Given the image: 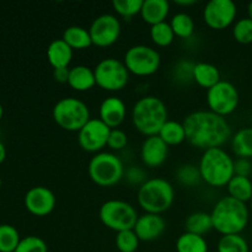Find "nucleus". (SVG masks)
I'll return each instance as SVG.
<instances>
[{"mask_svg":"<svg viewBox=\"0 0 252 252\" xmlns=\"http://www.w3.org/2000/svg\"><path fill=\"white\" fill-rule=\"evenodd\" d=\"M62 39L69 44L73 49H85L93 44L89 30L81 26H69L64 30Z\"/></svg>","mask_w":252,"mask_h":252,"instance_id":"nucleus-23","label":"nucleus"},{"mask_svg":"<svg viewBox=\"0 0 252 252\" xmlns=\"http://www.w3.org/2000/svg\"><path fill=\"white\" fill-rule=\"evenodd\" d=\"M213 229L221 235L240 234L248 226L249 208L246 203L230 196L219 199L211 212Z\"/></svg>","mask_w":252,"mask_h":252,"instance_id":"nucleus-2","label":"nucleus"},{"mask_svg":"<svg viewBox=\"0 0 252 252\" xmlns=\"http://www.w3.org/2000/svg\"><path fill=\"white\" fill-rule=\"evenodd\" d=\"M158 135L167 145H179L186 140V130H185L184 123L172 120H167L164 123Z\"/></svg>","mask_w":252,"mask_h":252,"instance_id":"nucleus-27","label":"nucleus"},{"mask_svg":"<svg viewBox=\"0 0 252 252\" xmlns=\"http://www.w3.org/2000/svg\"><path fill=\"white\" fill-rule=\"evenodd\" d=\"M20 234L10 224H0V252H15L19 245Z\"/></svg>","mask_w":252,"mask_h":252,"instance_id":"nucleus-30","label":"nucleus"},{"mask_svg":"<svg viewBox=\"0 0 252 252\" xmlns=\"http://www.w3.org/2000/svg\"><path fill=\"white\" fill-rule=\"evenodd\" d=\"M122 26L117 16L102 14L94 19L89 27L93 44L97 47H110L118 41Z\"/></svg>","mask_w":252,"mask_h":252,"instance_id":"nucleus-12","label":"nucleus"},{"mask_svg":"<svg viewBox=\"0 0 252 252\" xmlns=\"http://www.w3.org/2000/svg\"><path fill=\"white\" fill-rule=\"evenodd\" d=\"M127 176L128 180H129L130 182H133V184H138V182H142L143 184V182H145L144 172H143L139 167L132 166L130 169H128Z\"/></svg>","mask_w":252,"mask_h":252,"instance_id":"nucleus-40","label":"nucleus"},{"mask_svg":"<svg viewBox=\"0 0 252 252\" xmlns=\"http://www.w3.org/2000/svg\"><path fill=\"white\" fill-rule=\"evenodd\" d=\"M177 5H184V6H187V5H193L196 4L194 0H189V1H176Z\"/></svg>","mask_w":252,"mask_h":252,"instance_id":"nucleus-43","label":"nucleus"},{"mask_svg":"<svg viewBox=\"0 0 252 252\" xmlns=\"http://www.w3.org/2000/svg\"><path fill=\"white\" fill-rule=\"evenodd\" d=\"M240 95L233 83L220 80L218 84L207 90V105L209 111L219 116L230 115L238 108Z\"/></svg>","mask_w":252,"mask_h":252,"instance_id":"nucleus-11","label":"nucleus"},{"mask_svg":"<svg viewBox=\"0 0 252 252\" xmlns=\"http://www.w3.org/2000/svg\"><path fill=\"white\" fill-rule=\"evenodd\" d=\"M5 158H6V148H5V145L2 144V142L0 140V164L4 161Z\"/></svg>","mask_w":252,"mask_h":252,"instance_id":"nucleus-42","label":"nucleus"},{"mask_svg":"<svg viewBox=\"0 0 252 252\" xmlns=\"http://www.w3.org/2000/svg\"><path fill=\"white\" fill-rule=\"evenodd\" d=\"M175 36L180 38H189L194 31V21L187 12H177L170 21Z\"/></svg>","mask_w":252,"mask_h":252,"instance_id":"nucleus-29","label":"nucleus"},{"mask_svg":"<svg viewBox=\"0 0 252 252\" xmlns=\"http://www.w3.org/2000/svg\"><path fill=\"white\" fill-rule=\"evenodd\" d=\"M186 140L199 149L221 148L231 137V127L225 117L209 110H198L184 120Z\"/></svg>","mask_w":252,"mask_h":252,"instance_id":"nucleus-1","label":"nucleus"},{"mask_svg":"<svg viewBox=\"0 0 252 252\" xmlns=\"http://www.w3.org/2000/svg\"><path fill=\"white\" fill-rule=\"evenodd\" d=\"M139 238L133 229L120 231L116 236V246L120 252H135L139 246Z\"/></svg>","mask_w":252,"mask_h":252,"instance_id":"nucleus-35","label":"nucleus"},{"mask_svg":"<svg viewBox=\"0 0 252 252\" xmlns=\"http://www.w3.org/2000/svg\"><path fill=\"white\" fill-rule=\"evenodd\" d=\"M198 167L202 180L213 187L226 186L235 175L233 158L223 148L204 150Z\"/></svg>","mask_w":252,"mask_h":252,"instance_id":"nucleus-4","label":"nucleus"},{"mask_svg":"<svg viewBox=\"0 0 252 252\" xmlns=\"http://www.w3.org/2000/svg\"><path fill=\"white\" fill-rule=\"evenodd\" d=\"M238 9L231 0H211L203 10V20L211 29L224 30L235 20Z\"/></svg>","mask_w":252,"mask_h":252,"instance_id":"nucleus-14","label":"nucleus"},{"mask_svg":"<svg viewBox=\"0 0 252 252\" xmlns=\"http://www.w3.org/2000/svg\"><path fill=\"white\" fill-rule=\"evenodd\" d=\"M90 179L101 187L118 184L125 175V166L120 158L110 152L96 153L88 165Z\"/></svg>","mask_w":252,"mask_h":252,"instance_id":"nucleus-6","label":"nucleus"},{"mask_svg":"<svg viewBox=\"0 0 252 252\" xmlns=\"http://www.w3.org/2000/svg\"><path fill=\"white\" fill-rule=\"evenodd\" d=\"M15 252H48V246L39 236L30 235L20 240Z\"/></svg>","mask_w":252,"mask_h":252,"instance_id":"nucleus-37","label":"nucleus"},{"mask_svg":"<svg viewBox=\"0 0 252 252\" xmlns=\"http://www.w3.org/2000/svg\"><path fill=\"white\" fill-rule=\"evenodd\" d=\"M69 68H59L53 69V78L58 83H68Z\"/></svg>","mask_w":252,"mask_h":252,"instance_id":"nucleus-41","label":"nucleus"},{"mask_svg":"<svg viewBox=\"0 0 252 252\" xmlns=\"http://www.w3.org/2000/svg\"><path fill=\"white\" fill-rule=\"evenodd\" d=\"M150 38L157 46L166 47L174 42L175 33L171 29L170 22H160V24L150 26Z\"/></svg>","mask_w":252,"mask_h":252,"instance_id":"nucleus-31","label":"nucleus"},{"mask_svg":"<svg viewBox=\"0 0 252 252\" xmlns=\"http://www.w3.org/2000/svg\"><path fill=\"white\" fill-rule=\"evenodd\" d=\"M74 49L62 38L53 39L47 47V59L53 69L68 68L73 59Z\"/></svg>","mask_w":252,"mask_h":252,"instance_id":"nucleus-19","label":"nucleus"},{"mask_svg":"<svg viewBox=\"0 0 252 252\" xmlns=\"http://www.w3.org/2000/svg\"><path fill=\"white\" fill-rule=\"evenodd\" d=\"M176 251L177 252H208V244H207L204 236L197 235V234L187 233L179 236L176 240Z\"/></svg>","mask_w":252,"mask_h":252,"instance_id":"nucleus-28","label":"nucleus"},{"mask_svg":"<svg viewBox=\"0 0 252 252\" xmlns=\"http://www.w3.org/2000/svg\"><path fill=\"white\" fill-rule=\"evenodd\" d=\"M167 121V108L161 98L148 95L140 97L132 108V122L142 134L158 135Z\"/></svg>","mask_w":252,"mask_h":252,"instance_id":"nucleus-3","label":"nucleus"},{"mask_svg":"<svg viewBox=\"0 0 252 252\" xmlns=\"http://www.w3.org/2000/svg\"><path fill=\"white\" fill-rule=\"evenodd\" d=\"M112 6L118 15L125 19H130L134 15L140 14L143 0H113Z\"/></svg>","mask_w":252,"mask_h":252,"instance_id":"nucleus-34","label":"nucleus"},{"mask_svg":"<svg viewBox=\"0 0 252 252\" xmlns=\"http://www.w3.org/2000/svg\"><path fill=\"white\" fill-rule=\"evenodd\" d=\"M226 189H228L229 196L233 197V198L244 202V203L251 201L252 182L250 177L234 175L233 179L226 185Z\"/></svg>","mask_w":252,"mask_h":252,"instance_id":"nucleus-25","label":"nucleus"},{"mask_svg":"<svg viewBox=\"0 0 252 252\" xmlns=\"http://www.w3.org/2000/svg\"><path fill=\"white\" fill-rule=\"evenodd\" d=\"M53 120L68 132H79L90 121V110L84 101L76 97H63L54 105Z\"/></svg>","mask_w":252,"mask_h":252,"instance_id":"nucleus-7","label":"nucleus"},{"mask_svg":"<svg viewBox=\"0 0 252 252\" xmlns=\"http://www.w3.org/2000/svg\"><path fill=\"white\" fill-rule=\"evenodd\" d=\"M234 172L238 176H250L252 172L251 160L244 159V158H238L236 160H234Z\"/></svg>","mask_w":252,"mask_h":252,"instance_id":"nucleus-39","label":"nucleus"},{"mask_svg":"<svg viewBox=\"0 0 252 252\" xmlns=\"http://www.w3.org/2000/svg\"><path fill=\"white\" fill-rule=\"evenodd\" d=\"M68 84L76 91H88L96 85L95 71L90 66L75 65L69 69Z\"/></svg>","mask_w":252,"mask_h":252,"instance_id":"nucleus-21","label":"nucleus"},{"mask_svg":"<svg viewBox=\"0 0 252 252\" xmlns=\"http://www.w3.org/2000/svg\"><path fill=\"white\" fill-rule=\"evenodd\" d=\"M123 63L129 73L138 76H148L157 73L161 63V57L153 47L135 44L127 49Z\"/></svg>","mask_w":252,"mask_h":252,"instance_id":"nucleus-9","label":"nucleus"},{"mask_svg":"<svg viewBox=\"0 0 252 252\" xmlns=\"http://www.w3.org/2000/svg\"><path fill=\"white\" fill-rule=\"evenodd\" d=\"M98 113H100V120L111 129H113V128H118V126L125 121L127 108L120 97L110 96L101 102Z\"/></svg>","mask_w":252,"mask_h":252,"instance_id":"nucleus-18","label":"nucleus"},{"mask_svg":"<svg viewBox=\"0 0 252 252\" xmlns=\"http://www.w3.org/2000/svg\"><path fill=\"white\" fill-rule=\"evenodd\" d=\"M165 228H166V223L161 214L144 213L143 216L138 217L133 230L137 234L139 240L153 241L161 236Z\"/></svg>","mask_w":252,"mask_h":252,"instance_id":"nucleus-17","label":"nucleus"},{"mask_svg":"<svg viewBox=\"0 0 252 252\" xmlns=\"http://www.w3.org/2000/svg\"><path fill=\"white\" fill-rule=\"evenodd\" d=\"M231 148L236 157L244 159L252 158V128L246 127L239 129L231 138Z\"/></svg>","mask_w":252,"mask_h":252,"instance_id":"nucleus-24","label":"nucleus"},{"mask_svg":"<svg viewBox=\"0 0 252 252\" xmlns=\"http://www.w3.org/2000/svg\"><path fill=\"white\" fill-rule=\"evenodd\" d=\"M137 198L145 213L161 214L174 203L175 189L167 180L153 177L140 185Z\"/></svg>","mask_w":252,"mask_h":252,"instance_id":"nucleus-5","label":"nucleus"},{"mask_svg":"<svg viewBox=\"0 0 252 252\" xmlns=\"http://www.w3.org/2000/svg\"><path fill=\"white\" fill-rule=\"evenodd\" d=\"M192 76L199 86L207 89V90L221 80L219 69L213 64L206 63V62H199V63L194 64Z\"/></svg>","mask_w":252,"mask_h":252,"instance_id":"nucleus-22","label":"nucleus"},{"mask_svg":"<svg viewBox=\"0 0 252 252\" xmlns=\"http://www.w3.org/2000/svg\"><path fill=\"white\" fill-rule=\"evenodd\" d=\"M98 217L103 225L120 233L132 230L139 216L134 207L128 202L121 199H108L101 204Z\"/></svg>","mask_w":252,"mask_h":252,"instance_id":"nucleus-8","label":"nucleus"},{"mask_svg":"<svg viewBox=\"0 0 252 252\" xmlns=\"http://www.w3.org/2000/svg\"><path fill=\"white\" fill-rule=\"evenodd\" d=\"M176 177L186 187H193L199 184L202 180L201 172H199V167L193 164H184L177 169Z\"/></svg>","mask_w":252,"mask_h":252,"instance_id":"nucleus-33","label":"nucleus"},{"mask_svg":"<svg viewBox=\"0 0 252 252\" xmlns=\"http://www.w3.org/2000/svg\"><path fill=\"white\" fill-rule=\"evenodd\" d=\"M218 252H249V244L240 234L223 235L218 241Z\"/></svg>","mask_w":252,"mask_h":252,"instance_id":"nucleus-32","label":"nucleus"},{"mask_svg":"<svg viewBox=\"0 0 252 252\" xmlns=\"http://www.w3.org/2000/svg\"><path fill=\"white\" fill-rule=\"evenodd\" d=\"M250 203H251V208H252V197H251V201H250Z\"/></svg>","mask_w":252,"mask_h":252,"instance_id":"nucleus-47","label":"nucleus"},{"mask_svg":"<svg viewBox=\"0 0 252 252\" xmlns=\"http://www.w3.org/2000/svg\"><path fill=\"white\" fill-rule=\"evenodd\" d=\"M167 154H169V145L159 135L147 137L140 148V158L148 167L161 166L167 159Z\"/></svg>","mask_w":252,"mask_h":252,"instance_id":"nucleus-16","label":"nucleus"},{"mask_svg":"<svg viewBox=\"0 0 252 252\" xmlns=\"http://www.w3.org/2000/svg\"><path fill=\"white\" fill-rule=\"evenodd\" d=\"M213 229V221H212L211 213L206 212H194L189 214L185 223V230L187 233L197 234V235L203 236Z\"/></svg>","mask_w":252,"mask_h":252,"instance_id":"nucleus-26","label":"nucleus"},{"mask_svg":"<svg viewBox=\"0 0 252 252\" xmlns=\"http://www.w3.org/2000/svg\"><path fill=\"white\" fill-rule=\"evenodd\" d=\"M94 71L96 85L106 91L122 90L129 79V71L125 63L116 58L101 59L94 68Z\"/></svg>","mask_w":252,"mask_h":252,"instance_id":"nucleus-10","label":"nucleus"},{"mask_svg":"<svg viewBox=\"0 0 252 252\" xmlns=\"http://www.w3.org/2000/svg\"><path fill=\"white\" fill-rule=\"evenodd\" d=\"M0 134H1V129H0Z\"/></svg>","mask_w":252,"mask_h":252,"instance_id":"nucleus-48","label":"nucleus"},{"mask_svg":"<svg viewBox=\"0 0 252 252\" xmlns=\"http://www.w3.org/2000/svg\"><path fill=\"white\" fill-rule=\"evenodd\" d=\"M248 12H249V17H250V19L252 20V1L250 2V4H249V6H248Z\"/></svg>","mask_w":252,"mask_h":252,"instance_id":"nucleus-44","label":"nucleus"},{"mask_svg":"<svg viewBox=\"0 0 252 252\" xmlns=\"http://www.w3.org/2000/svg\"><path fill=\"white\" fill-rule=\"evenodd\" d=\"M170 12V2L167 0H143L140 16L150 26L166 20Z\"/></svg>","mask_w":252,"mask_h":252,"instance_id":"nucleus-20","label":"nucleus"},{"mask_svg":"<svg viewBox=\"0 0 252 252\" xmlns=\"http://www.w3.org/2000/svg\"><path fill=\"white\" fill-rule=\"evenodd\" d=\"M2 115H4V108H2V105L0 103V120H1Z\"/></svg>","mask_w":252,"mask_h":252,"instance_id":"nucleus-45","label":"nucleus"},{"mask_svg":"<svg viewBox=\"0 0 252 252\" xmlns=\"http://www.w3.org/2000/svg\"><path fill=\"white\" fill-rule=\"evenodd\" d=\"M111 128L100 118H90L78 132L79 145L85 152L100 153L107 145Z\"/></svg>","mask_w":252,"mask_h":252,"instance_id":"nucleus-13","label":"nucleus"},{"mask_svg":"<svg viewBox=\"0 0 252 252\" xmlns=\"http://www.w3.org/2000/svg\"><path fill=\"white\" fill-rule=\"evenodd\" d=\"M25 207L31 214L44 217L52 213L57 203V199L52 189L44 186H34L25 194Z\"/></svg>","mask_w":252,"mask_h":252,"instance_id":"nucleus-15","label":"nucleus"},{"mask_svg":"<svg viewBox=\"0 0 252 252\" xmlns=\"http://www.w3.org/2000/svg\"><path fill=\"white\" fill-rule=\"evenodd\" d=\"M1 185H2V180H1V177H0V189H1Z\"/></svg>","mask_w":252,"mask_h":252,"instance_id":"nucleus-46","label":"nucleus"},{"mask_svg":"<svg viewBox=\"0 0 252 252\" xmlns=\"http://www.w3.org/2000/svg\"><path fill=\"white\" fill-rule=\"evenodd\" d=\"M128 143V137L126 132H123L120 128H113L110 132V137H108L107 145L112 150H121L126 148Z\"/></svg>","mask_w":252,"mask_h":252,"instance_id":"nucleus-38","label":"nucleus"},{"mask_svg":"<svg viewBox=\"0 0 252 252\" xmlns=\"http://www.w3.org/2000/svg\"><path fill=\"white\" fill-rule=\"evenodd\" d=\"M233 36L239 43H252V20L250 17H243L235 22L233 27Z\"/></svg>","mask_w":252,"mask_h":252,"instance_id":"nucleus-36","label":"nucleus"}]
</instances>
